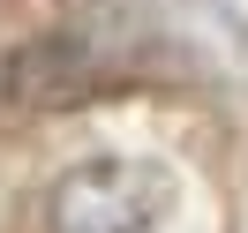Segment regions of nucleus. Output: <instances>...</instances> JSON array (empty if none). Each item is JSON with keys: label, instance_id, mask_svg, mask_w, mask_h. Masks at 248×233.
<instances>
[{"label": "nucleus", "instance_id": "1", "mask_svg": "<svg viewBox=\"0 0 248 233\" xmlns=\"http://www.w3.org/2000/svg\"><path fill=\"white\" fill-rule=\"evenodd\" d=\"M173 218V173L151 158H91L53 188V233H158Z\"/></svg>", "mask_w": 248, "mask_h": 233}]
</instances>
